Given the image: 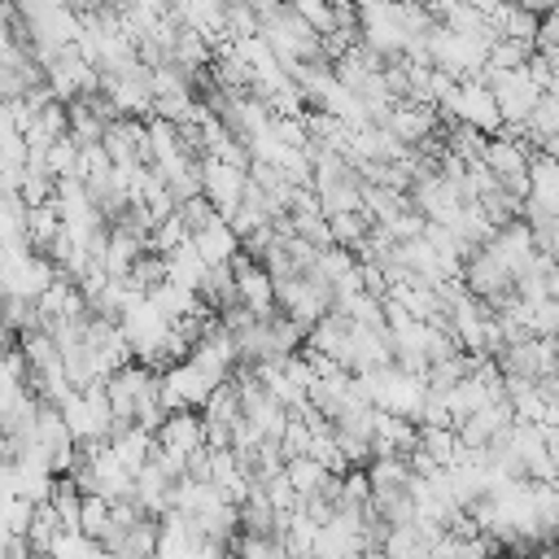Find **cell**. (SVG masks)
<instances>
[{"label": "cell", "mask_w": 559, "mask_h": 559, "mask_svg": "<svg viewBox=\"0 0 559 559\" xmlns=\"http://www.w3.org/2000/svg\"><path fill=\"white\" fill-rule=\"evenodd\" d=\"M96 74H100V92L109 96L118 118H153V66H144L140 57H127Z\"/></svg>", "instance_id": "obj_1"}, {"label": "cell", "mask_w": 559, "mask_h": 559, "mask_svg": "<svg viewBox=\"0 0 559 559\" xmlns=\"http://www.w3.org/2000/svg\"><path fill=\"white\" fill-rule=\"evenodd\" d=\"M358 380H362L367 397H371L380 411L419 424V411H424V397H428V380H424V376H411V371H402L397 362H389V367L367 371V376H358Z\"/></svg>", "instance_id": "obj_2"}, {"label": "cell", "mask_w": 559, "mask_h": 559, "mask_svg": "<svg viewBox=\"0 0 559 559\" xmlns=\"http://www.w3.org/2000/svg\"><path fill=\"white\" fill-rule=\"evenodd\" d=\"M459 280H463V288H467L472 297H480L489 310H502L507 301H515V271H511L489 245H480V249H472V253L463 258Z\"/></svg>", "instance_id": "obj_3"}, {"label": "cell", "mask_w": 559, "mask_h": 559, "mask_svg": "<svg viewBox=\"0 0 559 559\" xmlns=\"http://www.w3.org/2000/svg\"><path fill=\"white\" fill-rule=\"evenodd\" d=\"M441 122H467L485 135H498L502 131V114H498V100H493V87L485 79H459L454 92L437 105Z\"/></svg>", "instance_id": "obj_4"}, {"label": "cell", "mask_w": 559, "mask_h": 559, "mask_svg": "<svg viewBox=\"0 0 559 559\" xmlns=\"http://www.w3.org/2000/svg\"><path fill=\"white\" fill-rule=\"evenodd\" d=\"M61 415H66V424H70V432H74V441H109L114 406H109L105 380L74 389V393L61 402Z\"/></svg>", "instance_id": "obj_5"}, {"label": "cell", "mask_w": 559, "mask_h": 559, "mask_svg": "<svg viewBox=\"0 0 559 559\" xmlns=\"http://www.w3.org/2000/svg\"><path fill=\"white\" fill-rule=\"evenodd\" d=\"M498 371L507 380H542L550 371H559V341L555 336H524V341H507L498 354H493Z\"/></svg>", "instance_id": "obj_6"}, {"label": "cell", "mask_w": 559, "mask_h": 559, "mask_svg": "<svg viewBox=\"0 0 559 559\" xmlns=\"http://www.w3.org/2000/svg\"><path fill=\"white\" fill-rule=\"evenodd\" d=\"M214 389L218 384L192 358H183V362H175V367L162 371V402H166V411H201Z\"/></svg>", "instance_id": "obj_7"}, {"label": "cell", "mask_w": 559, "mask_h": 559, "mask_svg": "<svg viewBox=\"0 0 559 559\" xmlns=\"http://www.w3.org/2000/svg\"><path fill=\"white\" fill-rule=\"evenodd\" d=\"M384 127L406 144V148H424L432 140H441V114L437 105H419V100H402L389 109Z\"/></svg>", "instance_id": "obj_8"}, {"label": "cell", "mask_w": 559, "mask_h": 559, "mask_svg": "<svg viewBox=\"0 0 559 559\" xmlns=\"http://www.w3.org/2000/svg\"><path fill=\"white\" fill-rule=\"evenodd\" d=\"M245 188H249V170L245 166H231V162H218V157H201V192L214 201V210L223 218L245 201Z\"/></svg>", "instance_id": "obj_9"}, {"label": "cell", "mask_w": 559, "mask_h": 559, "mask_svg": "<svg viewBox=\"0 0 559 559\" xmlns=\"http://www.w3.org/2000/svg\"><path fill=\"white\" fill-rule=\"evenodd\" d=\"M231 271H236V301L249 306L253 314H275V280L262 262H253L245 249L231 258Z\"/></svg>", "instance_id": "obj_10"}, {"label": "cell", "mask_w": 559, "mask_h": 559, "mask_svg": "<svg viewBox=\"0 0 559 559\" xmlns=\"http://www.w3.org/2000/svg\"><path fill=\"white\" fill-rule=\"evenodd\" d=\"M153 437H157V450H162V454L188 463V454H197V450L205 445V419H201V411H170V415L157 424Z\"/></svg>", "instance_id": "obj_11"}, {"label": "cell", "mask_w": 559, "mask_h": 559, "mask_svg": "<svg viewBox=\"0 0 559 559\" xmlns=\"http://www.w3.org/2000/svg\"><path fill=\"white\" fill-rule=\"evenodd\" d=\"M498 39H520V44H537V31H542V13L524 9L520 0H502L493 13H489Z\"/></svg>", "instance_id": "obj_12"}, {"label": "cell", "mask_w": 559, "mask_h": 559, "mask_svg": "<svg viewBox=\"0 0 559 559\" xmlns=\"http://www.w3.org/2000/svg\"><path fill=\"white\" fill-rule=\"evenodd\" d=\"M192 245H197V253L210 262V266H218V262H231L236 253H240V236L231 231V223L218 214L210 227H201V231H192L188 236Z\"/></svg>", "instance_id": "obj_13"}, {"label": "cell", "mask_w": 559, "mask_h": 559, "mask_svg": "<svg viewBox=\"0 0 559 559\" xmlns=\"http://www.w3.org/2000/svg\"><path fill=\"white\" fill-rule=\"evenodd\" d=\"M109 450H114V454H118V463H122V467L135 476V472H140V467L153 459V450H157V437H153L148 428L131 424V428H122V432L109 441Z\"/></svg>", "instance_id": "obj_14"}, {"label": "cell", "mask_w": 559, "mask_h": 559, "mask_svg": "<svg viewBox=\"0 0 559 559\" xmlns=\"http://www.w3.org/2000/svg\"><path fill=\"white\" fill-rule=\"evenodd\" d=\"M284 476H288V485L297 489V498H306V493H319L332 472H328L314 454H293V459H284Z\"/></svg>", "instance_id": "obj_15"}, {"label": "cell", "mask_w": 559, "mask_h": 559, "mask_svg": "<svg viewBox=\"0 0 559 559\" xmlns=\"http://www.w3.org/2000/svg\"><path fill=\"white\" fill-rule=\"evenodd\" d=\"M197 297H201L210 310L231 306V301H236V271H231V262L210 266V271H205V280L197 284Z\"/></svg>", "instance_id": "obj_16"}, {"label": "cell", "mask_w": 559, "mask_h": 559, "mask_svg": "<svg viewBox=\"0 0 559 559\" xmlns=\"http://www.w3.org/2000/svg\"><path fill=\"white\" fill-rule=\"evenodd\" d=\"M57 533H66L61 528V515H57V507L44 498V502H35V515H31V524H26V542L35 546V555H48L52 550V542H57Z\"/></svg>", "instance_id": "obj_17"}, {"label": "cell", "mask_w": 559, "mask_h": 559, "mask_svg": "<svg viewBox=\"0 0 559 559\" xmlns=\"http://www.w3.org/2000/svg\"><path fill=\"white\" fill-rule=\"evenodd\" d=\"M48 502L57 507V515H61V528H66V533H79V515H83V489H79L70 476H57V480H52V493H48Z\"/></svg>", "instance_id": "obj_18"}, {"label": "cell", "mask_w": 559, "mask_h": 559, "mask_svg": "<svg viewBox=\"0 0 559 559\" xmlns=\"http://www.w3.org/2000/svg\"><path fill=\"white\" fill-rule=\"evenodd\" d=\"M166 262H170V280H179V284H188V288H197V284L205 280V271H210V262L197 253L192 240H183L179 249H170Z\"/></svg>", "instance_id": "obj_19"}, {"label": "cell", "mask_w": 559, "mask_h": 559, "mask_svg": "<svg viewBox=\"0 0 559 559\" xmlns=\"http://www.w3.org/2000/svg\"><path fill=\"white\" fill-rule=\"evenodd\" d=\"M109 520H114V507H109V498H100V493H83L79 533H83V537H92V542H105V533H109Z\"/></svg>", "instance_id": "obj_20"}, {"label": "cell", "mask_w": 559, "mask_h": 559, "mask_svg": "<svg viewBox=\"0 0 559 559\" xmlns=\"http://www.w3.org/2000/svg\"><path fill=\"white\" fill-rule=\"evenodd\" d=\"M533 52H537L533 44H520V39H493L485 66H489V70H520V66H528Z\"/></svg>", "instance_id": "obj_21"}, {"label": "cell", "mask_w": 559, "mask_h": 559, "mask_svg": "<svg viewBox=\"0 0 559 559\" xmlns=\"http://www.w3.org/2000/svg\"><path fill=\"white\" fill-rule=\"evenodd\" d=\"M179 218L188 223V231H201V227H210V223L218 218V210H214V201H210L205 192H197V197L179 201Z\"/></svg>", "instance_id": "obj_22"}, {"label": "cell", "mask_w": 559, "mask_h": 559, "mask_svg": "<svg viewBox=\"0 0 559 559\" xmlns=\"http://www.w3.org/2000/svg\"><path fill=\"white\" fill-rule=\"evenodd\" d=\"M293 9H297L319 35H332V31H336V17H332V4H328V0H293Z\"/></svg>", "instance_id": "obj_23"}, {"label": "cell", "mask_w": 559, "mask_h": 559, "mask_svg": "<svg viewBox=\"0 0 559 559\" xmlns=\"http://www.w3.org/2000/svg\"><path fill=\"white\" fill-rule=\"evenodd\" d=\"M515 559H559V546L555 542H542V546H533V550H524Z\"/></svg>", "instance_id": "obj_24"}, {"label": "cell", "mask_w": 559, "mask_h": 559, "mask_svg": "<svg viewBox=\"0 0 559 559\" xmlns=\"http://www.w3.org/2000/svg\"><path fill=\"white\" fill-rule=\"evenodd\" d=\"M520 4L533 9V13H542V17H546V13H559V0H520Z\"/></svg>", "instance_id": "obj_25"}, {"label": "cell", "mask_w": 559, "mask_h": 559, "mask_svg": "<svg viewBox=\"0 0 559 559\" xmlns=\"http://www.w3.org/2000/svg\"><path fill=\"white\" fill-rule=\"evenodd\" d=\"M546 424H555V428H559V397L550 402V411H546Z\"/></svg>", "instance_id": "obj_26"}, {"label": "cell", "mask_w": 559, "mask_h": 559, "mask_svg": "<svg viewBox=\"0 0 559 559\" xmlns=\"http://www.w3.org/2000/svg\"><path fill=\"white\" fill-rule=\"evenodd\" d=\"M550 297H559V271H550Z\"/></svg>", "instance_id": "obj_27"}, {"label": "cell", "mask_w": 559, "mask_h": 559, "mask_svg": "<svg viewBox=\"0 0 559 559\" xmlns=\"http://www.w3.org/2000/svg\"><path fill=\"white\" fill-rule=\"evenodd\" d=\"M393 4H428V0H393Z\"/></svg>", "instance_id": "obj_28"}, {"label": "cell", "mask_w": 559, "mask_h": 559, "mask_svg": "<svg viewBox=\"0 0 559 559\" xmlns=\"http://www.w3.org/2000/svg\"><path fill=\"white\" fill-rule=\"evenodd\" d=\"M275 559H293V555H288V550H280V555H275Z\"/></svg>", "instance_id": "obj_29"}, {"label": "cell", "mask_w": 559, "mask_h": 559, "mask_svg": "<svg viewBox=\"0 0 559 559\" xmlns=\"http://www.w3.org/2000/svg\"><path fill=\"white\" fill-rule=\"evenodd\" d=\"M223 4H249V0H223Z\"/></svg>", "instance_id": "obj_30"}, {"label": "cell", "mask_w": 559, "mask_h": 559, "mask_svg": "<svg viewBox=\"0 0 559 559\" xmlns=\"http://www.w3.org/2000/svg\"><path fill=\"white\" fill-rule=\"evenodd\" d=\"M498 559H515V555H498Z\"/></svg>", "instance_id": "obj_31"}]
</instances>
